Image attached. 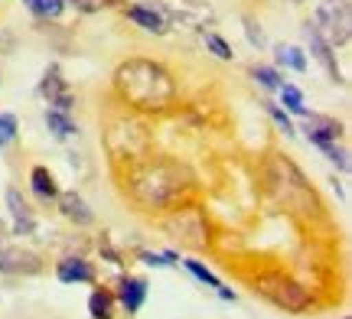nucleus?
<instances>
[{"instance_id":"393cba45","label":"nucleus","mask_w":352,"mask_h":319,"mask_svg":"<svg viewBox=\"0 0 352 319\" xmlns=\"http://www.w3.org/2000/svg\"><path fill=\"white\" fill-rule=\"evenodd\" d=\"M186 270H189V274H192V277H196L199 283L212 287V290H219V287H222V281H219V277H215V274L206 268L202 261H192V257H189V261H186Z\"/></svg>"},{"instance_id":"b1692460","label":"nucleus","mask_w":352,"mask_h":319,"mask_svg":"<svg viewBox=\"0 0 352 319\" xmlns=\"http://www.w3.org/2000/svg\"><path fill=\"white\" fill-rule=\"evenodd\" d=\"M261 104H264V111L271 115V121H274L277 128H280V134H284V137H294V134H297V130H294V121H290V115L284 111V108H280V104H274V102H261Z\"/></svg>"},{"instance_id":"c85d7f7f","label":"nucleus","mask_w":352,"mask_h":319,"mask_svg":"<svg viewBox=\"0 0 352 319\" xmlns=\"http://www.w3.org/2000/svg\"><path fill=\"white\" fill-rule=\"evenodd\" d=\"M140 261L144 264H151V268H170L176 261L173 251H166V255H153V251H140Z\"/></svg>"},{"instance_id":"412c9836","label":"nucleus","mask_w":352,"mask_h":319,"mask_svg":"<svg viewBox=\"0 0 352 319\" xmlns=\"http://www.w3.org/2000/svg\"><path fill=\"white\" fill-rule=\"evenodd\" d=\"M280 102H284V108H287L290 115H297V117H303L307 115V104H303V91L297 88V85H287V82H284V85H280Z\"/></svg>"},{"instance_id":"ddd939ff","label":"nucleus","mask_w":352,"mask_h":319,"mask_svg":"<svg viewBox=\"0 0 352 319\" xmlns=\"http://www.w3.org/2000/svg\"><path fill=\"white\" fill-rule=\"evenodd\" d=\"M118 300H121V307L127 309V316H134V313L144 307V300H147V281H140V277H121V283H118Z\"/></svg>"},{"instance_id":"39448f33","label":"nucleus","mask_w":352,"mask_h":319,"mask_svg":"<svg viewBox=\"0 0 352 319\" xmlns=\"http://www.w3.org/2000/svg\"><path fill=\"white\" fill-rule=\"evenodd\" d=\"M166 228L176 231V238L189 248H202L209 244V222L202 215V209L196 205H186V209H176L173 218L166 222Z\"/></svg>"},{"instance_id":"6e6552de","label":"nucleus","mask_w":352,"mask_h":319,"mask_svg":"<svg viewBox=\"0 0 352 319\" xmlns=\"http://www.w3.org/2000/svg\"><path fill=\"white\" fill-rule=\"evenodd\" d=\"M303 134H307V141L314 143H333V141H340L342 134V124L336 121V117H329V115H303Z\"/></svg>"},{"instance_id":"5701e85b","label":"nucleus","mask_w":352,"mask_h":319,"mask_svg":"<svg viewBox=\"0 0 352 319\" xmlns=\"http://www.w3.org/2000/svg\"><path fill=\"white\" fill-rule=\"evenodd\" d=\"M202 43H206V49L212 52L215 59H222V62H232V59H235L232 46H228V43L219 36V33H202Z\"/></svg>"},{"instance_id":"473e14b6","label":"nucleus","mask_w":352,"mask_h":319,"mask_svg":"<svg viewBox=\"0 0 352 319\" xmlns=\"http://www.w3.org/2000/svg\"><path fill=\"white\" fill-rule=\"evenodd\" d=\"M215 294L222 296V300H235V294H232V290H228V287H219V290H215Z\"/></svg>"},{"instance_id":"9b49d317","label":"nucleus","mask_w":352,"mask_h":319,"mask_svg":"<svg viewBox=\"0 0 352 319\" xmlns=\"http://www.w3.org/2000/svg\"><path fill=\"white\" fill-rule=\"evenodd\" d=\"M124 16L131 20V23H138L144 33H153V36H164L166 29H170V23L160 16V10L144 7V3H131V7H124Z\"/></svg>"},{"instance_id":"f8f14e48","label":"nucleus","mask_w":352,"mask_h":319,"mask_svg":"<svg viewBox=\"0 0 352 319\" xmlns=\"http://www.w3.org/2000/svg\"><path fill=\"white\" fill-rule=\"evenodd\" d=\"M7 209H10V218H13L16 235H33V231H36V218H33L26 199L16 189H7Z\"/></svg>"},{"instance_id":"bb28decb","label":"nucleus","mask_w":352,"mask_h":319,"mask_svg":"<svg viewBox=\"0 0 352 319\" xmlns=\"http://www.w3.org/2000/svg\"><path fill=\"white\" fill-rule=\"evenodd\" d=\"M316 147H320V150H323L333 163L340 166L342 173H349V154H346V147H336V141H333V143H316Z\"/></svg>"},{"instance_id":"2f4dec72","label":"nucleus","mask_w":352,"mask_h":319,"mask_svg":"<svg viewBox=\"0 0 352 319\" xmlns=\"http://www.w3.org/2000/svg\"><path fill=\"white\" fill-rule=\"evenodd\" d=\"M63 3H72V7L82 10V13H95V10H101V3H104V0H63Z\"/></svg>"},{"instance_id":"2eb2a0df","label":"nucleus","mask_w":352,"mask_h":319,"mask_svg":"<svg viewBox=\"0 0 352 319\" xmlns=\"http://www.w3.org/2000/svg\"><path fill=\"white\" fill-rule=\"evenodd\" d=\"M30 189L36 192L43 202H50V199H56V196H59L56 176H52L46 166H33V169H30Z\"/></svg>"},{"instance_id":"4be33fe9","label":"nucleus","mask_w":352,"mask_h":319,"mask_svg":"<svg viewBox=\"0 0 352 319\" xmlns=\"http://www.w3.org/2000/svg\"><path fill=\"white\" fill-rule=\"evenodd\" d=\"M252 78L261 85V88H267V91H277L280 85H284L280 72H277V69H271V65H252Z\"/></svg>"},{"instance_id":"aec40b11","label":"nucleus","mask_w":352,"mask_h":319,"mask_svg":"<svg viewBox=\"0 0 352 319\" xmlns=\"http://www.w3.org/2000/svg\"><path fill=\"white\" fill-rule=\"evenodd\" d=\"M114 296L108 294V290H95V294L88 296V313H91V319H111L114 313Z\"/></svg>"},{"instance_id":"f704fd0d","label":"nucleus","mask_w":352,"mask_h":319,"mask_svg":"<svg viewBox=\"0 0 352 319\" xmlns=\"http://www.w3.org/2000/svg\"><path fill=\"white\" fill-rule=\"evenodd\" d=\"M342 319H349V316H342Z\"/></svg>"},{"instance_id":"0eeeda50","label":"nucleus","mask_w":352,"mask_h":319,"mask_svg":"<svg viewBox=\"0 0 352 319\" xmlns=\"http://www.w3.org/2000/svg\"><path fill=\"white\" fill-rule=\"evenodd\" d=\"M39 257L33 251H23V248H13L3 235H0V270L3 274H39Z\"/></svg>"},{"instance_id":"dca6fc26","label":"nucleus","mask_w":352,"mask_h":319,"mask_svg":"<svg viewBox=\"0 0 352 319\" xmlns=\"http://www.w3.org/2000/svg\"><path fill=\"white\" fill-rule=\"evenodd\" d=\"M63 91H69L65 88V78H63V69L59 65H50L46 72H43V78H39V98H46V102H56Z\"/></svg>"},{"instance_id":"f03ea898","label":"nucleus","mask_w":352,"mask_h":319,"mask_svg":"<svg viewBox=\"0 0 352 319\" xmlns=\"http://www.w3.org/2000/svg\"><path fill=\"white\" fill-rule=\"evenodd\" d=\"M189 186H192L189 169L176 160H166V156L147 160L131 173V196L144 209H166V205L179 202Z\"/></svg>"},{"instance_id":"6ab92c4d","label":"nucleus","mask_w":352,"mask_h":319,"mask_svg":"<svg viewBox=\"0 0 352 319\" xmlns=\"http://www.w3.org/2000/svg\"><path fill=\"white\" fill-rule=\"evenodd\" d=\"M23 7L39 20H59L65 10L63 0H23Z\"/></svg>"},{"instance_id":"72a5a7b5","label":"nucleus","mask_w":352,"mask_h":319,"mask_svg":"<svg viewBox=\"0 0 352 319\" xmlns=\"http://www.w3.org/2000/svg\"><path fill=\"white\" fill-rule=\"evenodd\" d=\"M290 3H303V0H290Z\"/></svg>"},{"instance_id":"a878e982","label":"nucleus","mask_w":352,"mask_h":319,"mask_svg":"<svg viewBox=\"0 0 352 319\" xmlns=\"http://www.w3.org/2000/svg\"><path fill=\"white\" fill-rule=\"evenodd\" d=\"M16 134H20L16 117H13V115H0V150H3V147H10V143L16 141Z\"/></svg>"},{"instance_id":"20e7f679","label":"nucleus","mask_w":352,"mask_h":319,"mask_svg":"<svg viewBox=\"0 0 352 319\" xmlns=\"http://www.w3.org/2000/svg\"><path fill=\"white\" fill-rule=\"evenodd\" d=\"M314 29L329 46H346L352 36V3L349 0H320L314 13Z\"/></svg>"},{"instance_id":"7c9ffc66","label":"nucleus","mask_w":352,"mask_h":319,"mask_svg":"<svg viewBox=\"0 0 352 319\" xmlns=\"http://www.w3.org/2000/svg\"><path fill=\"white\" fill-rule=\"evenodd\" d=\"M98 251H101L104 257H108L111 264H121V255H118V251L111 248V241H108V235H101V238H98Z\"/></svg>"},{"instance_id":"423d86ee","label":"nucleus","mask_w":352,"mask_h":319,"mask_svg":"<svg viewBox=\"0 0 352 319\" xmlns=\"http://www.w3.org/2000/svg\"><path fill=\"white\" fill-rule=\"evenodd\" d=\"M157 10L166 23L176 26H202L206 20H212V10L202 0H160Z\"/></svg>"},{"instance_id":"7ed1b4c3","label":"nucleus","mask_w":352,"mask_h":319,"mask_svg":"<svg viewBox=\"0 0 352 319\" xmlns=\"http://www.w3.org/2000/svg\"><path fill=\"white\" fill-rule=\"evenodd\" d=\"M254 290L261 296H267L274 307H280L284 313H303V309L310 307V294H307V287H300L297 281H290L284 277L280 270H267L261 274L258 281H254Z\"/></svg>"},{"instance_id":"a211bd4d","label":"nucleus","mask_w":352,"mask_h":319,"mask_svg":"<svg viewBox=\"0 0 352 319\" xmlns=\"http://www.w3.org/2000/svg\"><path fill=\"white\" fill-rule=\"evenodd\" d=\"M277 65L284 69H294V72H307V56H303L300 46H277L274 49Z\"/></svg>"},{"instance_id":"9d476101","label":"nucleus","mask_w":352,"mask_h":319,"mask_svg":"<svg viewBox=\"0 0 352 319\" xmlns=\"http://www.w3.org/2000/svg\"><path fill=\"white\" fill-rule=\"evenodd\" d=\"M56 202H59V212H63L72 225H78V228H88L91 222H95V212L88 209V202L78 196L76 189H69V192H59L56 196Z\"/></svg>"},{"instance_id":"f257e3e1","label":"nucleus","mask_w":352,"mask_h":319,"mask_svg":"<svg viewBox=\"0 0 352 319\" xmlns=\"http://www.w3.org/2000/svg\"><path fill=\"white\" fill-rule=\"evenodd\" d=\"M114 88L138 111H166L176 102V82L153 59H127L114 72Z\"/></svg>"},{"instance_id":"f3484780","label":"nucleus","mask_w":352,"mask_h":319,"mask_svg":"<svg viewBox=\"0 0 352 319\" xmlns=\"http://www.w3.org/2000/svg\"><path fill=\"white\" fill-rule=\"evenodd\" d=\"M46 128L56 134V137H72L78 134V124L65 111H56V108H46Z\"/></svg>"},{"instance_id":"c756f323","label":"nucleus","mask_w":352,"mask_h":319,"mask_svg":"<svg viewBox=\"0 0 352 319\" xmlns=\"http://www.w3.org/2000/svg\"><path fill=\"white\" fill-rule=\"evenodd\" d=\"M52 108H56V111H65V115H72V108H76V95H72V91H63V95L52 102Z\"/></svg>"},{"instance_id":"4468645a","label":"nucleus","mask_w":352,"mask_h":319,"mask_svg":"<svg viewBox=\"0 0 352 319\" xmlns=\"http://www.w3.org/2000/svg\"><path fill=\"white\" fill-rule=\"evenodd\" d=\"M56 277L63 283H91L95 281V270L82 257H63L59 268H56Z\"/></svg>"},{"instance_id":"cd10ccee","label":"nucleus","mask_w":352,"mask_h":319,"mask_svg":"<svg viewBox=\"0 0 352 319\" xmlns=\"http://www.w3.org/2000/svg\"><path fill=\"white\" fill-rule=\"evenodd\" d=\"M241 23H245V36H248V43H252L254 49H264V29H261V23H258L254 16H248V13H245V20H241Z\"/></svg>"},{"instance_id":"1a4fd4ad","label":"nucleus","mask_w":352,"mask_h":319,"mask_svg":"<svg viewBox=\"0 0 352 319\" xmlns=\"http://www.w3.org/2000/svg\"><path fill=\"white\" fill-rule=\"evenodd\" d=\"M303 33H307V43H310V52H314V59H316L320 65H323V69H327V75L333 78V82H342L340 62H336V49H333V46H329L327 39H323L320 33H316L314 23H307V26H303Z\"/></svg>"}]
</instances>
